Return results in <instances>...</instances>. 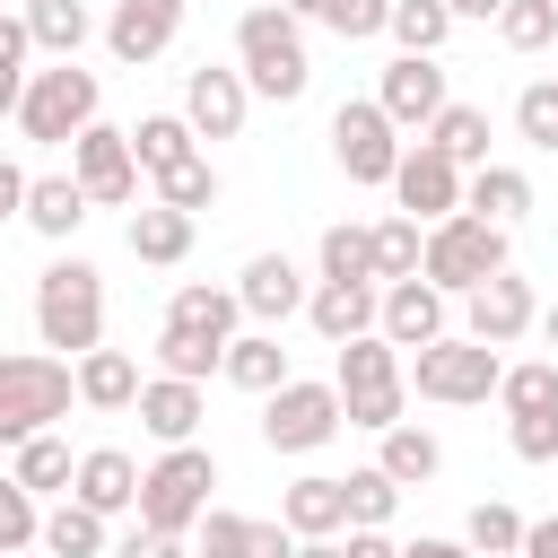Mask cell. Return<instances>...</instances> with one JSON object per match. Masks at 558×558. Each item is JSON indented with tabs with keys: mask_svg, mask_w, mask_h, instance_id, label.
<instances>
[{
	"mask_svg": "<svg viewBox=\"0 0 558 558\" xmlns=\"http://www.w3.org/2000/svg\"><path fill=\"white\" fill-rule=\"evenodd\" d=\"M235 70L253 78V96H270V105H296V96H305V78H314L305 17H296V9H279V0L244 9V17H235Z\"/></svg>",
	"mask_w": 558,
	"mask_h": 558,
	"instance_id": "obj_1",
	"label": "cell"
},
{
	"mask_svg": "<svg viewBox=\"0 0 558 558\" xmlns=\"http://www.w3.org/2000/svg\"><path fill=\"white\" fill-rule=\"evenodd\" d=\"M70 401H78V357H61V349L0 357V445L44 436L52 418H70Z\"/></svg>",
	"mask_w": 558,
	"mask_h": 558,
	"instance_id": "obj_2",
	"label": "cell"
},
{
	"mask_svg": "<svg viewBox=\"0 0 558 558\" xmlns=\"http://www.w3.org/2000/svg\"><path fill=\"white\" fill-rule=\"evenodd\" d=\"M35 331H44V349H61V357L105 349V270L78 262V253H61V262L35 279Z\"/></svg>",
	"mask_w": 558,
	"mask_h": 558,
	"instance_id": "obj_3",
	"label": "cell"
},
{
	"mask_svg": "<svg viewBox=\"0 0 558 558\" xmlns=\"http://www.w3.org/2000/svg\"><path fill=\"white\" fill-rule=\"evenodd\" d=\"M9 122H17L26 148H61V140H78L87 122H105V87H96V70L52 61V70L26 78V96L9 105Z\"/></svg>",
	"mask_w": 558,
	"mask_h": 558,
	"instance_id": "obj_4",
	"label": "cell"
},
{
	"mask_svg": "<svg viewBox=\"0 0 558 558\" xmlns=\"http://www.w3.org/2000/svg\"><path fill=\"white\" fill-rule=\"evenodd\" d=\"M506 384V349L497 340H471V331H445L427 349H410V392L418 401H445V410H471V401H497Z\"/></svg>",
	"mask_w": 558,
	"mask_h": 558,
	"instance_id": "obj_5",
	"label": "cell"
},
{
	"mask_svg": "<svg viewBox=\"0 0 558 558\" xmlns=\"http://www.w3.org/2000/svg\"><path fill=\"white\" fill-rule=\"evenodd\" d=\"M506 235H514V227H497V218H480V209L436 218V227H427V279H436L445 296L488 288L497 270H514V244H506Z\"/></svg>",
	"mask_w": 558,
	"mask_h": 558,
	"instance_id": "obj_6",
	"label": "cell"
},
{
	"mask_svg": "<svg viewBox=\"0 0 558 558\" xmlns=\"http://www.w3.org/2000/svg\"><path fill=\"white\" fill-rule=\"evenodd\" d=\"M340 427H349V392L331 375L323 384L314 375H288L279 392H262V445L270 453H323Z\"/></svg>",
	"mask_w": 558,
	"mask_h": 558,
	"instance_id": "obj_7",
	"label": "cell"
},
{
	"mask_svg": "<svg viewBox=\"0 0 558 558\" xmlns=\"http://www.w3.org/2000/svg\"><path fill=\"white\" fill-rule=\"evenodd\" d=\"M209 488H218V453H209V445H166V453L148 462V480H140V523H157V532H201Z\"/></svg>",
	"mask_w": 558,
	"mask_h": 558,
	"instance_id": "obj_8",
	"label": "cell"
},
{
	"mask_svg": "<svg viewBox=\"0 0 558 558\" xmlns=\"http://www.w3.org/2000/svg\"><path fill=\"white\" fill-rule=\"evenodd\" d=\"M401 122L375 105V96H349L340 113H331V157H340V174L349 183H366V192H392V174H401Z\"/></svg>",
	"mask_w": 558,
	"mask_h": 558,
	"instance_id": "obj_9",
	"label": "cell"
},
{
	"mask_svg": "<svg viewBox=\"0 0 558 558\" xmlns=\"http://www.w3.org/2000/svg\"><path fill=\"white\" fill-rule=\"evenodd\" d=\"M70 174L87 183V201H96V209H131V201H140V183H148V166H140L131 131H113V122H87V131L70 140Z\"/></svg>",
	"mask_w": 558,
	"mask_h": 558,
	"instance_id": "obj_10",
	"label": "cell"
},
{
	"mask_svg": "<svg viewBox=\"0 0 558 558\" xmlns=\"http://www.w3.org/2000/svg\"><path fill=\"white\" fill-rule=\"evenodd\" d=\"M392 201L436 227V218H453V209L471 201V166H453L436 140H410V148H401V174H392Z\"/></svg>",
	"mask_w": 558,
	"mask_h": 558,
	"instance_id": "obj_11",
	"label": "cell"
},
{
	"mask_svg": "<svg viewBox=\"0 0 558 558\" xmlns=\"http://www.w3.org/2000/svg\"><path fill=\"white\" fill-rule=\"evenodd\" d=\"M375 105H384L401 131H427V122L453 105V87H445V61H436V52H392V61L375 70Z\"/></svg>",
	"mask_w": 558,
	"mask_h": 558,
	"instance_id": "obj_12",
	"label": "cell"
},
{
	"mask_svg": "<svg viewBox=\"0 0 558 558\" xmlns=\"http://www.w3.org/2000/svg\"><path fill=\"white\" fill-rule=\"evenodd\" d=\"M183 113H192L201 140H235L244 113H253V78L235 61H201V70H183Z\"/></svg>",
	"mask_w": 558,
	"mask_h": 558,
	"instance_id": "obj_13",
	"label": "cell"
},
{
	"mask_svg": "<svg viewBox=\"0 0 558 558\" xmlns=\"http://www.w3.org/2000/svg\"><path fill=\"white\" fill-rule=\"evenodd\" d=\"M462 331H471V340H497V349H514L523 331H541L532 279H523V270H497L488 288H471V296H462Z\"/></svg>",
	"mask_w": 558,
	"mask_h": 558,
	"instance_id": "obj_14",
	"label": "cell"
},
{
	"mask_svg": "<svg viewBox=\"0 0 558 558\" xmlns=\"http://www.w3.org/2000/svg\"><path fill=\"white\" fill-rule=\"evenodd\" d=\"M183 9H192V0H113V17H105V52H113L122 70H148V61L183 35Z\"/></svg>",
	"mask_w": 558,
	"mask_h": 558,
	"instance_id": "obj_15",
	"label": "cell"
},
{
	"mask_svg": "<svg viewBox=\"0 0 558 558\" xmlns=\"http://www.w3.org/2000/svg\"><path fill=\"white\" fill-rule=\"evenodd\" d=\"M235 296H244V314H253V323H270V331H279L288 314H305V305H314V288H305V270H296L288 253H253V262L235 270Z\"/></svg>",
	"mask_w": 558,
	"mask_h": 558,
	"instance_id": "obj_16",
	"label": "cell"
},
{
	"mask_svg": "<svg viewBox=\"0 0 558 558\" xmlns=\"http://www.w3.org/2000/svg\"><path fill=\"white\" fill-rule=\"evenodd\" d=\"M305 323H314L331 349H340V340H357V331H384V279H314Z\"/></svg>",
	"mask_w": 558,
	"mask_h": 558,
	"instance_id": "obj_17",
	"label": "cell"
},
{
	"mask_svg": "<svg viewBox=\"0 0 558 558\" xmlns=\"http://www.w3.org/2000/svg\"><path fill=\"white\" fill-rule=\"evenodd\" d=\"M445 305H453V296H445L427 270H418V279H392V288H384V340H401V349L445 340V331H453V323H445Z\"/></svg>",
	"mask_w": 558,
	"mask_h": 558,
	"instance_id": "obj_18",
	"label": "cell"
},
{
	"mask_svg": "<svg viewBox=\"0 0 558 558\" xmlns=\"http://www.w3.org/2000/svg\"><path fill=\"white\" fill-rule=\"evenodd\" d=\"M201 418H209V392H201L192 375H148L140 427H148L157 445H201Z\"/></svg>",
	"mask_w": 558,
	"mask_h": 558,
	"instance_id": "obj_19",
	"label": "cell"
},
{
	"mask_svg": "<svg viewBox=\"0 0 558 558\" xmlns=\"http://www.w3.org/2000/svg\"><path fill=\"white\" fill-rule=\"evenodd\" d=\"M140 462L122 453V445H87L78 453V480H70V497H87L96 514H140Z\"/></svg>",
	"mask_w": 558,
	"mask_h": 558,
	"instance_id": "obj_20",
	"label": "cell"
},
{
	"mask_svg": "<svg viewBox=\"0 0 558 558\" xmlns=\"http://www.w3.org/2000/svg\"><path fill=\"white\" fill-rule=\"evenodd\" d=\"M279 514H288L296 541H331V532H349V480L340 471H305V480H288Z\"/></svg>",
	"mask_w": 558,
	"mask_h": 558,
	"instance_id": "obj_21",
	"label": "cell"
},
{
	"mask_svg": "<svg viewBox=\"0 0 558 558\" xmlns=\"http://www.w3.org/2000/svg\"><path fill=\"white\" fill-rule=\"evenodd\" d=\"M122 235H131V262H148V270H174V262L192 253L201 218H192V209H174V201H140Z\"/></svg>",
	"mask_w": 558,
	"mask_h": 558,
	"instance_id": "obj_22",
	"label": "cell"
},
{
	"mask_svg": "<svg viewBox=\"0 0 558 558\" xmlns=\"http://www.w3.org/2000/svg\"><path fill=\"white\" fill-rule=\"evenodd\" d=\"M166 323H183V331H201V340H218V349H227V340H235V331H244L253 314H244V296H235V288L183 279V288L166 296Z\"/></svg>",
	"mask_w": 558,
	"mask_h": 558,
	"instance_id": "obj_23",
	"label": "cell"
},
{
	"mask_svg": "<svg viewBox=\"0 0 558 558\" xmlns=\"http://www.w3.org/2000/svg\"><path fill=\"white\" fill-rule=\"evenodd\" d=\"M331 384H340V392H384V384H410V357H401V340L357 331V340L331 349Z\"/></svg>",
	"mask_w": 558,
	"mask_h": 558,
	"instance_id": "obj_24",
	"label": "cell"
},
{
	"mask_svg": "<svg viewBox=\"0 0 558 558\" xmlns=\"http://www.w3.org/2000/svg\"><path fill=\"white\" fill-rule=\"evenodd\" d=\"M87 183L78 174H35V192H26V227L44 235V244H70L78 227H87Z\"/></svg>",
	"mask_w": 558,
	"mask_h": 558,
	"instance_id": "obj_25",
	"label": "cell"
},
{
	"mask_svg": "<svg viewBox=\"0 0 558 558\" xmlns=\"http://www.w3.org/2000/svg\"><path fill=\"white\" fill-rule=\"evenodd\" d=\"M140 392H148V375H140L131 349H87L78 357V401L87 410H140Z\"/></svg>",
	"mask_w": 558,
	"mask_h": 558,
	"instance_id": "obj_26",
	"label": "cell"
},
{
	"mask_svg": "<svg viewBox=\"0 0 558 558\" xmlns=\"http://www.w3.org/2000/svg\"><path fill=\"white\" fill-rule=\"evenodd\" d=\"M288 375H296V366H288V349H279L270 323H253V331L227 340V384H235V392H279Z\"/></svg>",
	"mask_w": 558,
	"mask_h": 558,
	"instance_id": "obj_27",
	"label": "cell"
},
{
	"mask_svg": "<svg viewBox=\"0 0 558 558\" xmlns=\"http://www.w3.org/2000/svg\"><path fill=\"white\" fill-rule=\"evenodd\" d=\"M113 514H96L87 497H61L52 514H44V558H113V532H105Z\"/></svg>",
	"mask_w": 558,
	"mask_h": 558,
	"instance_id": "obj_28",
	"label": "cell"
},
{
	"mask_svg": "<svg viewBox=\"0 0 558 558\" xmlns=\"http://www.w3.org/2000/svg\"><path fill=\"white\" fill-rule=\"evenodd\" d=\"M375 462H384L401 488H427V480L445 471V445H436V427L401 418V427H384V436H375Z\"/></svg>",
	"mask_w": 558,
	"mask_h": 558,
	"instance_id": "obj_29",
	"label": "cell"
},
{
	"mask_svg": "<svg viewBox=\"0 0 558 558\" xmlns=\"http://www.w3.org/2000/svg\"><path fill=\"white\" fill-rule=\"evenodd\" d=\"M9 480H26L35 497H61L70 480H78V453H70V436H26V445H9Z\"/></svg>",
	"mask_w": 558,
	"mask_h": 558,
	"instance_id": "obj_30",
	"label": "cell"
},
{
	"mask_svg": "<svg viewBox=\"0 0 558 558\" xmlns=\"http://www.w3.org/2000/svg\"><path fill=\"white\" fill-rule=\"evenodd\" d=\"M131 148H140V166H148V183H157L166 166L201 157V131H192V113H140V122H131Z\"/></svg>",
	"mask_w": 558,
	"mask_h": 558,
	"instance_id": "obj_31",
	"label": "cell"
},
{
	"mask_svg": "<svg viewBox=\"0 0 558 558\" xmlns=\"http://www.w3.org/2000/svg\"><path fill=\"white\" fill-rule=\"evenodd\" d=\"M418 270H427V218H410V209L375 218V279L392 288V279H418Z\"/></svg>",
	"mask_w": 558,
	"mask_h": 558,
	"instance_id": "obj_32",
	"label": "cell"
},
{
	"mask_svg": "<svg viewBox=\"0 0 558 558\" xmlns=\"http://www.w3.org/2000/svg\"><path fill=\"white\" fill-rule=\"evenodd\" d=\"M462 209H480V218L514 227V218L532 209V174H523V166H497V157H488V166H471V201H462Z\"/></svg>",
	"mask_w": 558,
	"mask_h": 558,
	"instance_id": "obj_33",
	"label": "cell"
},
{
	"mask_svg": "<svg viewBox=\"0 0 558 558\" xmlns=\"http://www.w3.org/2000/svg\"><path fill=\"white\" fill-rule=\"evenodd\" d=\"M26 9V26H35V44L52 52V61H78V44L96 35V17H87V0H17Z\"/></svg>",
	"mask_w": 558,
	"mask_h": 558,
	"instance_id": "obj_34",
	"label": "cell"
},
{
	"mask_svg": "<svg viewBox=\"0 0 558 558\" xmlns=\"http://www.w3.org/2000/svg\"><path fill=\"white\" fill-rule=\"evenodd\" d=\"M418 140H436L453 166H488V105H462V96H453V105H445Z\"/></svg>",
	"mask_w": 558,
	"mask_h": 558,
	"instance_id": "obj_35",
	"label": "cell"
},
{
	"mask_svg": "<svg viewBox=\"0 0 558 558\" xmlns=\"http://www.w3.org/2000/svg\"><path fill=\"white\" fill-rule=\"evenodd\" d=\"M314 270H323V279H375V227L331 218L323 244H314Z\"/></svg>",
	"mask_w": 558,
	"mask_h": 558,
	"instance_id": "obj_36",
	"label": "cell"
},
{
	"mask_svg": "<svg viewBox=\"0 0 558 558\" xmlns=\"http://www.w3.org/2000/svg\"><path fill=\"white\" fill-rule=\"evenodd\" d=\"M157 375H192V384H209V375H227V349L201 340V331H183V323H157Z\"/></svg>",
	"mask_w": 558,
	"mask_h": 558,
	"instance_id": "obj_37",
	"label": "cell"
},
{
	"mask_svg": "<svg viewBox=\"0 0 558 558\" xmlns=\"http://www.w3.org/2000/svg\"><path fill=\"white\" fill-rule=\"evenodd\" d=\"M523 532H532V523H523L506 497H480V506L462 514V541H471L480 558H523Z\"/></svg>",
	"mask_w": 558,
	"mask_h": 558,
	"instance_id": "obj_38",
	"label": "cell"
},
{
	"mask_svg": "<svg viewBox=\"0 0 558 558\" xmlns=\"http://www.w3.org/2000/svg\"><path fill=\"white\" fill-rule=\"evenodd\" d=\"M453 0H392V44L401 52H445L453 44Z\"/></svg>",
	"mask_w": 558,
	"mask_h": 558,
	"instance_id": "obj_39",
	"label": "cell"
},
{
	"mask_svg": "<svg viewBox=\"0 0 558 558\" xmlns=\"http://www.w3.org/2000/svg\"><path fill=\"white\" fill-rule=\"evenodd\" d=\"M497 401H506V418H532V410H558V357H523V366H506V384H497Z\"/></svg>",
	"mask_w": 558,
	"mask_h": 558,
	"instance_id": "obj_40",
	"label": "cell"
},
{
	"mask_svg": "<svg viewBox=\"0 0 558 558\" xmlns=\"http://www.w3.org/2000/svg\"><path fill=\"white\" fill-rule=\"evenodd\" d=\"M497 44H506V52H549V44H558V0H506Z\"/></svg>",
	"mask_w": 558,
	"mask_h": 558,
	"instance_id": "obj_41",
	"label": "cell"
},
{
	"mask_svg": "<svg viewBox=\"0 0 558 558\" xmlns=\"http://www.w3.org/2000/svg\"><path fill=\"white\" fill-rule=\"evenodd\" d=\"M218 192H227V183H218V166H209V157H183V166H166V174H157V201H174V209H192V218H201V209H218Z\"/></svg>",
	"mask_w": 558,
	"mask_h": 558,
	"instance_id": "obj_42",
	"label": "cell"
},
{
	"mask_svg": "<svg viewBox=\"0 0 558 558\" xmlns=\"http://www.w3.org/2000/svg\"><path fill=\"white\" fill-rule=\"evenodd\" d=\"M0 549H44V497L26 480H0Z\"/></svg>",
	"mask_w": 558,
	"mask_h": 558,
	"instance_id": "obj_43",
	"label": "cell"
},
{
	"mask_svg": "<svg viewBox=\"0 0 558 558\" xmlns=\"http://www.w3.org/2000/svg\"><path fill=\"white\" fill-rule=\"evenodd\" d=\"M514 131H523V148L558 157V78H532V87L514 96Z\"/></svg>",
	"mask_w": 558,
	"mask_h": 558,
	"instance_id": "obj_44",
	"label": "cell"
},
{
	"mask_svg": "<svg viewBox=\"0 0 558 558\" xmlns=\"http://www.w3.org/2000/svg\"><path fill=\"white\" fill-rule=\"evenodd\" d=\"M349 480V523H392V506H401V480L384 471V462H366V471H340Z\"/></svg>",
	"mask_w": 558,
	"mask_h": 558,
	"instance_id": "obj_45",
	"label": "cell"
},
{
	"mask_svg": "<svg viewBox=\"0 0 558 558\" xmlns=\"http://www.w3.org/2000/svg\"><path fill=\"white\" fill-rule=\"evenodd\" d=\"M35 52H44V44H35V26H26V9H17V17L0 26V105H17V96H26V78H35L26 61H35Z\"/></svg>",
	"mask_w": 558,
	"mask_h": 558,
	"instance_id": "obj_46",
	"label": "cell"
},
{
	"mask_svg": "<svg viewBox=\"0 0 558 558\" xmlns=\"http://www.w3.org/2000/svg\"><path fill=\"white\" fill-rule=\"evenodd\" d=\"M244 532H253V514L209 506V514H201V532H192V558H244Z\"/></svg>",
	"mask_w": 558,
	"mask_h": 558,
	"instance_id": "obj_47",
	"label": "cell"
},
{
	"mask_svg": "<svg viewBox=\"0 0 558 558\" xmlns=\"http://www.w3.org/2000/svg\"><path fill=\"white\" fill-rule=\"evenodd\" d=\"M340 44H366V35H392V0H331V17H323Z\"/></svg>",
	"mask_w": 558,
	"mask_h": 558,
	"instance_id": "obj_48",
	"label": "cell"
},
{
	"mask_svg": "<svg viewBox=\"0 0 558 558\" xmlns=\"http://www.w3.org/2000/svg\"><path fill=\"white\" fill-rule=\"evenodd\" d=\"M401 410H410V384H384V392H349V427H366V436L401 427Z\"/></svg>",
	"mask_w": 558,
	"mask_h": 558,
	"instance_id": "obj_49",
	"label": "cell"
},
{
	"mask_svg": "<svg viewBox=\"0 0 558 558\" xmlns=\"http://www.w3.org/2000/svg\"><path fill=\"white\" fill-rule=\"evenodd\" d=\"M506 445H514V462H558V410L506 418Z\"/></svg>",
	"mask_w": 558,
	"mask_h": 558,
	"instance_id": "obj_50",
	"label": "cell"
},
{
	"mask_svg": "<svg viewBox=\"0 0 558 558\" xmlns=\"http://www.w3.org/2000/svg\"><path fill=\"white\" fill-rule=\"evenodd\" d=\"M183 541H192V532H157V523H131V532L113 541V558H183Z\"/></svg>",
	"mask_w": 558,
	"mask_h": 558,
	"instance_id": "obj_51",
	"label": "cell"
},
{
	"mask_svg": "<svg viewBox=\"0 0 558 558\" xmlns=\"http://www.w3.org/2000/svg\"><path fill=\"white\" fill-rule=\"evenodd\" d=\"M340 541H349V558H401V549H392V532H384V523H349V532H340Z\"/></svg>",
	"mask_w": 558,
	"mask_h": 558,
	"instance_id": "obj_52",
	"label": "cell"
},
{
	"mask_svg": "<svg viewBox=\"0 0 558 558\" xmlns=\"http://www.w3.org/2000/svg\"><path fill=\"white\" fill-rule=\"evenodd\" d=\"M401 558H480V549H471L462 532H453V541H445V532H418V541H401Z\"/></svg>",
	"mask_w": 558,
	"mask_h": 558,
	"instance_id": "obj_53",
	"label": "cell"
},
{
	"mask_svg": "<svg viewBox=\"0 0 558 558\" xmlns=\"http://www.w3.org/2000/svg\"><path fill=\"white\" fill-rule=\"evenodd\" d=\"M523 558H558V514H541V523L523 532Z\"/></svg>",
	"mask_w": 558,
	"mask_h": 558,
	"instance_id": "obj_54",
	"label": "cell"
},
{
	"mask_svg": "<svg viewBox=\"0 0 558 558\" xmlns=\"http://www.w3.org/2000/svg\"><path fill=\"white\" fill-rule=\"evenodd\" d=\"M453 17H480V26H497V17H506V0H453Z\"/></svg>",
	"mask_w": 558,
	"mask_h": 558,
	"instance_id": "obj_55",
	"label": "cell"
},
{
	"mask_svg": "<svg viewBox=\"0 0 558 558\" xmlns=\"http://www.w3.org/2000/svg\"><path fill=\"white\" fill-rule=\"evenodd\" d=\"M296 558H349V541L331 532V541H296Z\"/></svg>",
	"mask_w": 558,
	"mask_h": 558,
	"instance_id": "obj_56",
	"label": "cell"
},
{
	"mask_svg": "<svg viewBox=\"0 0 558 558\" xmlns=\"http://www.w3.org/2000/svg\"><path fill=\"white\" fill-rule=\"evenodd\" d=\"M279 9H296L305 26H323V17H331V0H279Z\"/></svg>",
	"mask_w": 558,
	"mask_h": 558,
	"instance_id": "obj_57",
	"label": "cell"
},
{
	"mask_svg": "<svg viewBox=\"0 0 558 558\" xmlns=\"http://www.w3.org/2000/svg\"><path fill=\"white\" fill-rule=\"evenodd\" d=\"M541 340H549V357H558V305H541Z\"/></svg>",
	"mask_w": 558,
	"mask_h": 558,
	"instance_id": "obj_58",
	"label": "cell"
},
{
	"mask_svg": "<svg viewBox=\"0 0 558 558\" xmlns=\"http://www.w3.org/2000/svg\"><path fill=\"white\" fill-rule=\"evenodd\" d=\"M0 558H35V549H0Z\"/></svg>",
	"mask_w": 558,
	"mask_h": 558,
	"instance_id": "obj_59",
	"label": "cell"
}]
</instances>
